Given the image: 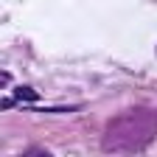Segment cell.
Listing matches in <instances>:
<instances>
[{
    "mask_svg": "<svg viewBox=\"0 0 157 157\" xmlns=\"http://www.w3.org/2000/svg\"><path fill=\"white\" fill-rule=\"evenodd\" d=\"M157 135V112L154 109H126L115 115L104 129L101 146L112 154H129L146 149Z\"/></svg>",
    "mask_w": 157,
    "mask_h": 157,
    "instance_id": "6da1fadb",
    "label": "cell"
},
{
    "mask_svg": "<svg viewBox=\"0 0 157 157\" xmlns=\"http://www.w3.org/2000/svg\"><path fill=\"white\" fill-rule=\"evenodd\" d=\"M17 98H28V101H34L36 93H34L31 87H20V90H17Z\"/></svg>",
    "mask_w": 157,
    "mask_h": 157,
    "instance_id": "7a4b0ae2",
    "label": "cell"
}]
</instances>
